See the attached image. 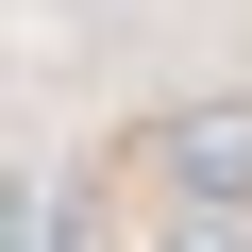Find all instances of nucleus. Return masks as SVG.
Masks as SVG:
<instances>
[{
    "instance_id": "1",
    "label": "nucleus",
    "mask_w": 252,
    "mask_h": 252,
    "mask_svg": "<svg viewBox=\"0 0 252 252\" xmlns=\"http://www.w3.org/2000/svg\"><path fill=\"white\" fill-rule=\"evenodd\" d=\"M185 168H202V185H252V118H219V135H185Z\"/></svg>"
},
{
    "instance_id": "2",
    "label": "nucleus",
    "mask_w": 252,
    "mask_h": 252,
    "mask_svg": "<svg viewBox=\"0 0 252 252\" xmlns=\"http://www.w3.org/2000/svg\"><path fill=\"white\" fill-rule=\"evenodd\" d=\"M0 252H34V185H17V168H0Z\"/></svg>"
}]
</instances>
